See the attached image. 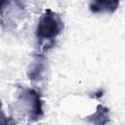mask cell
<instances>
[{"instance_id":"6da1fadb","label":"cell","mask_w":125,"mask_h":125,"mask_svg":"<svg viewBox=\"0 0 125 125\" xmlns=\"http://www.w3.org/2000/svg\"><path fill=\"white\" fill-rule=\"evenodd\" d=\"M63 29V22L59 16L51 9H47L39 19L36 27V37L42 41L55 39Z\"/></svg>"},{"instance_id":"7a4b0ae2","label":"cell","mask_w":125,"mask_h":125,"mask_svg":"<svg viewBox=\"0 0 125 125\" xmlns=\"http://www.w3.org/2000/svg\"><path fill=\"white\" fill-rule=\"evenodd\" d=\"M21 101L26 104L29 119L35 121L43 116L42 101L40 95L33 89H23L21 93Z\"/></svg>"},{"instance_id":"3957f363","label":"cell","mask_w":125,"mask_h":125,"mask_svg":"<svg viewBox=\"0 0 125 125\" xmlns=\"http://www.w3.org/2000/svg\"><path fill=\"white\" fill-rule=\"evenodd\" d=\"M120 4V0H91L90 1V11L94 14L114 13Z\"/></svg>"},{"instance_id":"277c9868","label":"cell","mask_w":125,"mask_h":125,"mask_svg":"<svg viewBox=\"0 0 125 125\" xmlns=\"http://www.w3.org/2000/svg\"><path fill=\"white\" fill-rule=\"evenodd\" d=\"M108 113H109L108 108L103 106L102 104H99L97 106V111L93 115L88 116V120L96 124H105L108 121V117H109Z\"/></svg>"},{"instance_id":"5b68a950","label":"cell","mask_w":125,"mask_h":125,"mask_svg":"<svg viewBox=\"0 0 125 125\" xmlns=\"http://www.w3.org/2000/svg\"><path fill=\"white\" fill-rule=\"evenodd\" d=\"M7 1L8 0H0V14H2V12L4 10V7L7 4Z\"/></svg>"}]
</instances>
